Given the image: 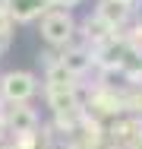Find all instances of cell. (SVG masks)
I'll use <instances>...</instances> for the list:
<instances>
[{"label":"cell","instance_id":"cell-10","mask_svg":"<svg viewBox=\"0 0 142 149\" xmlns=\"http://www.w3.org/2000/svg\"><path fill=\"white\" fill-rule=\"evenodd\" d=\"M130 3H133V0H130Z\"/></svg>","mask_w":142,"mask_h":149},{"label":"cell","instance_id":"cell-3","mask_svg":"<svg viewBox=\"0 0 142 149\" xmlns=\"http://www.w3.org/2000/svg\"><path fill=\"white\" fill-rule=\"evenodd\" d=\"M38 124H41V118H38V111L32 105H10V108H3V127L13 136L38 133Z\"/></svg>","mask_w":142,"mask_h":149},{"label":"cell","instance_id":"cell-2","mask_svg":"<svg viewBox=\"0 0 142 149\" xmlns=\"http://www.w3.org/2000/svg\"><path fill=\"white\" fill-rule=\"evenodd\" d=\"M38 92V79L28 70H6L0 76V98L3 105H28V98Z\"/></svg>","mask_w":142,"mask_h":149},{"label":"cell","instance_id":"cell-9","mask_svg":"<svg viewBox=\"0 0 142 149\" xmlns=\"http://www.w3.org/2000/svg\"><path fill=\"white\" fill-rule=\"evenodd\" d=\"M3 48H6V45H3V41H0V54H3Z\"/></svg>","mask_w":142,"mask_h":149},{"label":"cell","instance_id":"cell-4","mask_svg":"<svg viewBox=\"0 0 142 149\" xmlns=\"http://www.w3.org/2000/svg\"><path fill=\"white\" fill-rule=\"evenodd\" d=\"M95 16H98L101 22H108L114 32H123V26H126L130 16H133V3H130V0H98Z\"/></svg>","mask_w":142,"mask_h":149},{"label":"cell","instance_id":"cell-5","mask_svg":"<svg viewBox=\"0 0 142 149\" xmlns=\"http://www.w3.org/2000/svg\"><path fill=\"white\" fill-rule=\"evenodd\" d=\"M3 6H6V13H10L13 26H16V22H35V19H41L44 13L54 10L51 0H3Z\"/></svg>","mask_w":142,"mask_h":149},{"label":"cell","instance_id":"cell-8","mask_svg":"<svg viewBox=\"0 0 142 149\" xmlns=\"http://www.w3.org/2000/svg\"><path fill=\"white\" fill-rule=\"evenodd\" d=\"M79 3H82V0H51L54 10H70V13H73V6H79Z\"/></svg>","mask_w":142,"mask_h":149},{"label":"cell","instance_id":"cell-1","mask_svg":"<svg viewBox=\"0 0 142 149\" xmlns=\"http://www.w3.org/2000/svg\"><path fill=\"white\" fill-rule=\"evenodd\" d=\"M41 38L57 48V51H63V48H70L73 41H76V35H79V19L70 13V10H51V13H44L41 16Z\"/></svg>","mask_w":142,"mask_h":149},{"label":"cell","instance_id":"cell-6","mask_svg":"<svg viewBox=\"0 0 142 149\" xmlns=\"http://www.w3.org/2000/svg\"><path fill=\"white\" fill-rule=\"evenodd\" d=\"M44 92H79V76H73L60 60L44 67Z\"/></svg>","mask_w":142,"mask_h":149},{"label":"cell","instance_id":"cell-7","mask_svg":"<svg viewBox=\"0 0 142 149\" xmlns=\"http://www.w3.org/2000/svg\"><path fill=\"white\" fill-rule=\"evenodd\" d=\"M60 63H63L73 76L82 79L85 73L95 67V57H92V48H85V45H70V48L60 51Z\"/></svg>","mask_w":142,"mask_h":149}]
</instances>
